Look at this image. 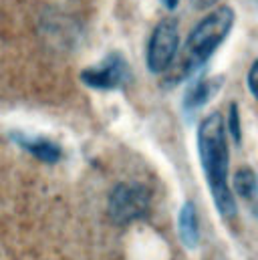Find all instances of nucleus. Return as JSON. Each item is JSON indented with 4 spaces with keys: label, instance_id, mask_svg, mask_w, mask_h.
Wrapping results in <instances>:
<instances>
[{
    "label": "nucleus",
    "instance_id": "1",
    "mask_svg": "<svg viewBox=\"0 0 258 260\" xmlns=\"http://www.w3.org/2000/svg\"><path fill=\"white\" fill-rule=\"evenodd\" d=\"M198 155L202 172L206 176L208 190L212 194L214 206L224 220L236 218V200L230 190V151H228V133L224 117L220 111L206 115L198 125Z\"/></svg>",
    "mask_w": 258,
    "mask_h": 260
},
{
    "label": "nucleus",
    "instance_id": "2",
    "mask_svg": "<svg viewBox=\"0 0 258 260\" xmlns=\"http://www.w3.org/2000/svg\"><path fill=\"white\" fill-rule=\"evenodd\" d=\"M234 22H236L234 10L230 6H218L210 10L194 26L180 61L182 77H192L206 67L212 55L218 51V47L228 39Z\"/></svg>",
    "mask_w": 258,
    "mask_h": 260
},
{
    "label": "nucleus",
    "instance_id": "3",
    "mask_svg": "<svg viewBox=\"0 0 258 260\" xmlns=\"http://www.w3.org/2000/svg\"><path fill=\"white\" fill-rule=\"evenodd\" d=\"M180 53V26L174 18H164L151 30L145 51V63L153 75L166 73Z\"/></svg>",
    "mask_w": 258,
    "mask_h": 260
},
{
    "label": "nucleus",
    "instance_id": "4",
    "mask_svg": "<svg viewBox=\"0 0 258 260\" xmlns=\"http://www.w3.org/2000/svg\"><path fill=\"white\" fill-rule=\"evenodd\" d=\"M151 206V192L141 184H119L109 194L107 212L109 218L123 226L147 216Z\"/></svg>",
    "mask_w": 258,
    "mask_h": 260
},
{
    "label": "nucleus",
    "instance_id": "5",
    "mask_svg": "<svg viewBox=\"0 0 258 260\" xmlns=\"http://www.w3.org/2000/svg\"><path fill=\"white\" fill-rule=\"evenodd\" d=\"M129 79H131V67L123 59V55H119V53L107 55L103 61H99L93 67H87L81 73V81L87 87L99 89V91L119 89L127 83Z\"/></svg>",
    "mask_w": 258,
    "mask_h": 260
},
{
    "label": "nucleus",
    "instance_id": "6",
    "mask_svg": "<svg viewBox=\"0 0 258 260\" xmlns=\"http://www.w3.org/2000/svg\"><path fill=\"white\" fill-rule=\"evenodd\" d=\"M222 77H210V79H196L192 85H190V89H188V93H186V97H184V109H186V113H196V111H200L218 91H220V87H222Z\"/></svg>",
    "mask_w": 258,
    "mask_h": 260
},
{
    "label": "nucleus",
    "instance_id": "7",
    "mask_svg": "<svg viewBox=\"0 0 258 260\" xmlns=\"http://www.w3.org/2000/svg\"><path fill=\"white\" fill-rule=\"evenodd\" d=\"M230 190L234 196H238L246 204V208L258 218V176L250 168H242L234 174Z\"/></svg>",
    "mask_w": 258,
    "mask_h": 260
},
{
    "label": "nucleus",
    "instance_id": "8",
    "mask_svg": "<svg viewBox=\"0 0 258 260\" xmlns=\"http://www.w3.org/2000/svg\"><path fill=\"white\" fill-rule=\"evenodd\" d=\"M178 234H180V240L184 242V246L188 250L198 248V244H200V220H198V212H196V206L192 202H186L180 208Z\"/></svg>",
    "mask_w": 258,
    "mask_h": 260
},
{
    "label": "nucleus",
    "instance_id": "9",
    "mask_svg": "<svg viewBox=\"0 0 258 260\" xmlns=\"http://www.w3.org/2000/svg\"><path fill=\"white\" fill-rule=\"evenodd\" d=\"M16 141L28 153H33L35 157H39L47 164H55L61 159V147L57 143L45 139V137H20V135H16Z\"/></svg>",
    "mask_w": 258,
    "mask_h": 260
},
{
    "label": "nucleus",
    "instance_id": "10",
    "mask_svg": "<svg viewBox=\"0 0 258 260\" xmlns=\"http://www.w3.org/2000/svg\"><path fill=\"white\" fill-rule=\"evenodd\" d=\"M224 125H226V133H230L232 135V139H234V143L238 145L240 143V115H238V105L236 103H232L230 105V109H228V113H226V119H224Z\"/></svg>",
    "mask_w": 258,
    "mask_h": 260
},
{
    "label": "nucleus",
    "instance_id": "11",
    "mask_svg": "<svg viewBox=\"0 0 258 260\" xmlns=\"http://www.w3.org/2000/svg\"><path fill=\"white\" fill-rule=\"evenodd\" d=\"M248 89H250L252 97L258 101V59L252 63L250 71H248Z\"/></svg>",
    "mask_w": 258,
    "mask_h": 260
},
{
    "label": "nucleus",
    "instance_id": "12",
    "mask_svg": "<svg viewBox=\"0 0 258 260\" xmlns=\"http://www.w3.org/2000/svg\"><path fill=\"white\" fill-rule=\"evenodd\" d=\"M216 0H194V4L198 6V8H208V6H212Z\"/></svg>",
    "mask_w": 258,
    "mask_h": 260
},
{
    "label": "nucleus",
    "instance_id": "13",
    "mask_svg": "<svg viewBox=\"0 0 258 260\" xmlns=\"http://www.w3.org/2000/svg\"><path fill=\"white\" fill-rule=\"evenodd\" d=\"M159 2H162V4H164L168 10H174V8L180 4V0H159Z\"/></svg>",
    "mask_w": 258,
    "mask_h": 260
}]
</instances>
